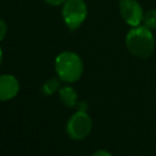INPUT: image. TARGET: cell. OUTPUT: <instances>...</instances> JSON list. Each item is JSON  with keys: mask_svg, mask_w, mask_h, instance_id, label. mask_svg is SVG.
<instances>
[{"mask_svg": "<svg viewBox=\"0 0 156 156\" xmlns=\"http://www.w3.org/2000/svg\"><path fill=\"white\" fill-rule=\"evenodd\" d=\"M6 31H8V26H6V23L4 20H2V19H0V41L5 37Z\"/></svg>", "mask_w": 156, "mask_h": 156, "instance_id": "30bf717a", "label": "cell"}, {"mask_svg": "<svg viewBox=\"0 0 156 156\" xmlns=\"http://www.w3.org/2000/svg\"><path fill=\"white\" fill-rule=\"evenodd\" d=\"M125 45L132 55L139 58H148L152 55L155 47L152 30L144 26L133 27L127 32Z\"/></svg>", "mask_w": 156, "mask_h": 156, "instance_id": "6da1fadb", "label": "cell"}, {"mask_svg": "<svg viewBox=\"0 0 156 156\" xmlns=\"http://www.w3.org/2000/svg\"><path fill=\"white\" fill-rule=\"evenodd\" d=\"M60 94V99L63 102L64 105L67 107H73L78 103V94L76 90L70 86H65L58 90Z\"/></svg>", "mask_w": 156, "mask_h": 156, "instance_id": "52a82bcc", "label": "cell"}, {"mask_svg": "<svg viewBox=\"0 0 156 156\" xmlns=\"http://www.w3.org/2000/svg\"><path fill=\"white\" fill-rule=\"evenodd\" d=\"M55 71L63 82H76L83 74V62L74 52L64 51L55 58Z\"/></svg>", "mask_w": 156, "mask_h": 156, "instance_id": "7a4b0ae2", "label": "cell"}, {"mask_svg": "<svg viewBox=\"0 0 156 156\" xmlns=\"http://www.w3.org/2000/svg\"><path fill=\"white\" fill-rule=\"evenodd\" d=\"M78 108H79V111H80V112H86L87 108H88V104H87V102H85V101L79 102Z\"/></svg>", "mask_w": 156, "mask_h": 156, "instance_id": "4fadbf2b", "label": "cell"}, {"mask_svg": "<svg viewBox=\"0 0 156 156\" xmlns=\"http://www.w3.org/2000/svg\"><path fill=\"white\" fill-rule=\"evenodd\" d=\"M60 79H50V80L46 81L45 84L41 87V91L47 96H51V94H55L58 90H60Z\"/></svg>", "mask_w": 156, "mask_h": 156, "instance_id": "ba28073f", "label": "cell"}, {"mask_svg": "<svg viewBox=\"0 0 156 156\" xmlns=\"http://www.w3.org/2000/svg\"><path fill=\"white\" fill-rule=\"evenodd\" d=\"M91 127L93 121L86 112L78 111L68 120L67 134L73 140H82L89 135Z\"/></svg>", "mask_w": 156, "mask_h": 156, "instance_id": "277c9868", "label": "cell"}, {"mask_svg": "<svg viewBox=\"0 0 156 156\" xmlns=\"http://www.w3.org/2000/svg\"><path fill=\"white\" fill-rule=\"evenodd\" d=\"M19 91V82L14 76H0V101H8L17 96Z\"/></svg>", "mask_w": 156, "mask_h": 156, "instance_id": "8992f818", "label": "cell"}, {"mask_svg": "<svg viewBox=\"0 0 156 156\" xmlns=\"http://www.w3.org/2000/svg\"><path fill=\"white\" fill-rule=\"evenodd\" d=\"M1 62H2V50L0 48V64H1Z\"/></svg>", "mask_w": 156, "mask_h": 156, "instance_id": "5bb4252c", "label": "cell"}, {"mask_svg": "<svg viewBox=\"0 0 156 156\" xmlns=\"http://www.w3.org/2000/svg\"><path fill=\"white\" fill-rule=\"evenodd\" d=\"M91 156H113V155L106 150H99V151H96Z\"/></svg>", "mask_w": 156, "mask_h": 156, "instance_id": "7c38bea8", "label": "cell"}, {"mask_svg": "<svg viewBox=\"0 0 156 156\" xmlns=\"http://www.w3.org/2000/svg\"><path fill=\"white\" fill-rule=\"evenodd\" d=\"M119 11L122 19L132 27L140 26L144 20V11L137 0H120Z\"/></svg>", "mask_w": 156, "mask_h": 156, "instance_id": "5b68a950", "label": "cell"}, {"mask_svg": "<svg viewBox=\"0 0 156 156\" xmlns=\"http://www.w3.org/2000/svg\"><path fill=\"white\" fill-rule=\"evenodd\" d=\"M87 17L84 0H67L63 6V18L69 29H78Z\"/></svg>", "mask_w": 156, "mask_h": 156, "instance_id": "3957f363", "label": "cell"}, {"mask_svg": "<svg viewBox=\"0 0 156 156\" xmlns=\"http://www.w3.org/2000/svg\"><path fill=\"white\" fill-rule=\"evenodd\" d=\"M48 4L50 5H53V6H58L61 5V4H64L67 0H45Z\"/></svg>", "mask_w": 156, "mask_h": 156, "instance_id": "8fae6325", "label": "cell"}, {"mask_svg": "<svg viewBox=\"0 0 156 156\" xmlns=\"http://www.w3.org/2000/svg\"><path fill=\"white\" fill-rule=\"evenodd\" d=\"M144 26L150 30L156 29V10H150L144 16Z\"/></svg>", "mask_w": 156, "mask_h": 156, "instance_id": "9c48e42d", "label": "cell"}]
</instances>
